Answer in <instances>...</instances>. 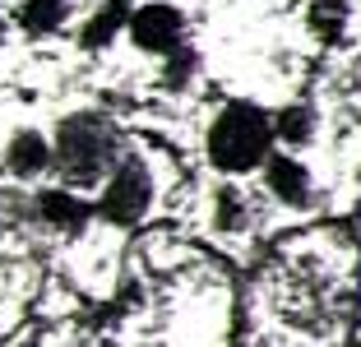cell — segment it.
Masks as SVG:
<instances>
[{"mask_svg":"<svg viewBox=\"0 0 361 347\" xmlns=\"http://www.w3.org/2000/svg\"><path fill=\"white\" fill-rule=\"evenodd\" d=\"M264 181L274 190V200L287 204V209H306L310 204V171L301 167L292 153H274L264 162Z\"/></svg>","mask_w":361,"mask_h":347,"instance_id":"cell-5","label":"cell"},{"mask_svg":"<svg viewBox=\"0 0 361 347\" xmlns=\"http://www.w3.org/2000/svg\"><path fill=\"white\" fill-rule=\"evenodd\" d=\"M274 130H278V139H287V144H306V139L315 135V116H310L306 106H287V111L274 116Z\"/></svg>","mask_w":361,"mask_h":347,"instance_id":"cell-10","label":"cell"},{"mask_svg":"<svg viewBox=\"0 0 361 347\" xmlns=\"http://www.w3.org/2000/svg\"><path fill=\"white\" fill-rule=\"evenodd\" d=\"M42 213L56 222V227H79V222L88 218V204L75 200L70 190H51V195H42Z\"/></svg>","mask_w":361,"mask_h":347,"instance_id":"cell-9","label":"cell"},{"mask_svg":"<svg viewBox=\"0 0 361 347\" xmlns=\"http://www.w3.org/2000/svg\"><path fill=\"white\" fill-rule=\"evenodd\" d=\"M51 167V139L37 135V130H19V135L5 144V171L19 181H32Z\"/></svg>","mask_w":361,"mask_h":347,"instance_id":"cell-6","label":"cell"},{"mask_svg":"<svg viewBox=\"0 0 361 347\" xmlns=\"http://www.w3.org/2000/svg\"><path fill=\"white\" fill-rule=\"evenodd\" d=\"M65 19H70V0H23L19 5V23L28 32H37V37L56 32Z\"/></svg>","mask_w":361,"mask_h":347,"instance_id":"cell-8","label":"cell"},{"mask_svg":"<svg viewBox=\"0 0 361 347\" xmlns=\"http://www.w3.org/2000/svg\"><path fill=\"white\" fill-rule=\"evenodd\" d=\"M130 0H106L102 10L88 19V28H84V47H106L111 37H116L121 28H130Z\"/></svg>","mask_w":361,"mask_h":347,"instance_id":"cell-7","label":"cell"},{"mask_svg":"<svg viewBox=\"0 0 361 347\" xmlns=\"http://www.w3.org/2000/svg\"><path fill=\"white\" fill-rule=\"evenodd\" d=\"M149 204H153V176H149V167H144V158L126 153V158L116 162V171L106 176L97 213H102L106 222H116V227H130V222H139L149 213Z\"/></svg>","mask_w":361,"mask_h":347,"instance_id":"cell-3","label":"cell"},{"mask_svg":"<svg viewBox=\"0 0 361 347\" xmlns=\"http://www.w3.org/2000/svg\"><path fill=\"white\" fill-rule=\"evenodd\" d=\"M121 153V130L111 126V116L102 111H75L56 126L51 139V167L70 190L84 185H106V176L116 171Z\"/></svg>","mask_w":361,"mask_h":347,"instance_id":"cell-1","label":"cell"},{"mask_svg":"<svg viewBox=\"0 0 361 347\" xmlns=\"http://www.w3.org/2000/svg\"><path fill=\"white\" fill-rule=\"evenodd\" d=\"M130 37H135V47H144V51L176 56L180 42H185V14H180L176 5H162V0L139 5L135 19H130Z\"/></svg>","mask_w":361,"mask_h":347,"instance_id":"cell-4","label":"cell"},{"mask_svg":"<svg viewBox=\"0 0 361 347\" xmlns=\"http://www.w3.org/2000/svg\"><path fill=\"white\" fill-rule=\"evenodd\" d=\"M274 139L278 130L269 111L255 102H227L209 130V162L227 176H245L274 158Z\"/></svg>","mask_w":361,"mask_h":347,"instance_id":"cell-2","label":"cell"}]
</instances>
